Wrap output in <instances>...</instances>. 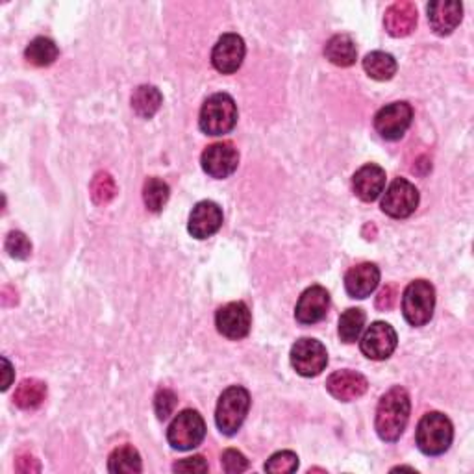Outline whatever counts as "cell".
<instances>
[{"mask_svg":"<svg viewBox=\"0 0 474 474\" xmlns=\"http://www.w3.org/2000/svg\"><path fill=\"white\" fill-rule=\"evenodd\" d=\"M161 102H163V94L154 86H139L132 94V108L143 118L154 117L161 108Z\"/></svg>","mask_w":474,"mask_h":474,"instance_id":"24","label":"cell"},{"mask_svg":"<svg viewBox=\"0 0 474 474\" xmlns=\"http://www.w3.org/2000/svg\"><path fill=\"white\" fill-rule=\"evenodd\" d=\"M108 470L113 474H137L143 470V463H141V456L134 446L123 445L110 454Z\"/></svg>","mask_w":474,"mask_h":474,"instance_id":"22","label":"cell"},{"mask_svg":"<svg viewBox=\"0 0 474 474\" xmlns=\"http://www.w3.org/2000/svg\"><path fill=\"white\" fill-rule=\"evenodd\" d=\"M365 326V312L360 307H350L339 317V338L345 343H356L360 339Z\"/></svg>","mask_w":474,"mask_h":474,"instance_id":"27","label":"cell"},{"mask_svg":"<svg viewBox=\"0 0 474 474\" xmlns=\"http://www.w3.org/2000/svg\"><path fill=\"white\" fill-rule=\"evenodd\" d=\"M364 69L372 80L386 82V80H391L396 73V60L388 53L374 51L365 56Z\"/></svg>","mask_w":474,"mask_h":474,"instance_id":"25","label":"cell"},{"mask_svg":"<svg viewBox=\"0 0 474 474\" xmlns=\"http://www.w3.org/2000/svg\"><path fill=\"white\" fill-rule=\"evenodd\" d=\"M413 108L408 102H393L374 115V128L386 141H398L412 125Z\"/></svg>","mask_w":474,"mask_h":474,"instance_id":"9","label":"cell"},{"mask_svg":"<svg viewBox=\"0 0 474 474\" xmlns=\"http://www.w3.org/2000/svg\"><path fill=\"white\" fill-rule=\"evenodd\" d=\"M250 324L252 317L245 302H230L223 306L216 315V326L219 330V334L233 341L247 338L250 331Z\"/></svg>","mask_w":474,"mask_h":474,"instance_id":"12","label":"cell"},{"mask_svg":"<svg viewBox=\"0 0 474 474\" xmlns=\"http://www.w3.org/2000/svg\"><path fill=\"white\" fill-rule=\"evenodd\" d=\"M247 46L241 36L237 34H225L217 45L213 46L211 53V63L219 73L223 75H233L237 69L241 67L245 60Z\"/></svg>","mask_w":474,"mask_h":474,"instance_id":"13","label":"cell"},{"mask_svg":"<svg viewBox=\"0 0 474 474\" xmlns=\"http://www.w3.org/2000/svg\"><path fill=\"white\" fill-rule=\"evenodd\" d=\"M208 463L202 456H193L173 465L175 472H208Z\"/></svg>","mask_w":474,"mask_h":474,"instance_id":"35","label":"cell"},{"mask_svg":"<svg viewBox=\"0 0 474 474\" xmlns=\"http://www.w3.org/2000/svg\"><path fill=\"white\" fill-rule=\"evenodd\" d=\"M176 402H178V396L175 395V391L163 388L156 393L154 396V410H156V415L159 421H165L168 419L175 408H176Z\"/></svg>","mask_w":474,"mask_h":474,"instance_id":"32","label":"cell"},{"mask_svg":"<svg viewBox=\"0 0 474 474\" xmlns=\"http://www.w3.org/2000/svg\"><path fill=\"white\" fill-rule=\"evenodd\" d=\"M91 199L94 204L99 206H104L108 202H111L115 199V193H117V185H115V180L111 178V175L108 173H97L94 175V178L91 180Z\"/></svg>","mask_w":474,"mask_h":474,"instance_id":"29","label":"cell"},{"mask_svg":"<svg viewBox=\"0 0 474 474\" xmlns=\"http://www.w3.org/2000/svg\"><path fill=\"white\" fill-rule=\"evenodd\" d=\"M436 307V290L430 282L426 280H415L405 291L402 297V314L405 319L419 328L429 324Z\"/></svg>","mask_w":474,"mask_h":474,"instance_id":"5","label":"cell"},{"mask_svg":"<svg viewBox=\"0 0 474 474\" xmlns=\"http://www.w3.org/2000/svg\"><path fill=\"white\" fill-rule=\"evenodd\" d=\"M412 412L410 395L405 388H391L378 402L374 429L382 441L395 443L405 434Z\"/></svg>","mask_w":474,"mask_h":474,"instance_id":"1","label":"cell"},{"mask_svg":"<svg viewBox=\"0 0 474 474\" xmlns=\"http://www.w3.org/2000/svg\"><path fill=\"white\" fill-rule=\"evenodd\" d=\"M290 360L293 369L306 378L319 376L328 365V352L326 347L312 338L298 339L290 354Z\"/></svg>","mask_w":474,"mask_h":474,"instance_id":"7","label":"cell"},{"mask_svg":"<svg viewBox=\"0 0 474 474\" xmlns=\"http://www.w3.org/2000/svg\"><path fill=\"white\" fill-rule=\"evenodd\" d=\"M45 398H46V386L41 380H36V378L22 380L13 393L15 406L20 410H34L43 405Z\"/></svg>","mask_w":474,"mask_h":474,"instance_id":"23","label":"cell"},{"mask_svg":"<svg viewBox=\"0 0 474 474\" xmlns=\"http://www.w3.org/2000/svg\"><path fill=\"white\" fill-rule=\"evenodd\" d=\"M396 341L398 338H396L395 328L388 323L376 321L367 328V331L360 341V348L369 360L382 362V360H388L389 356L395 352Z\"/></svg>","mask_w":474,"mask_h":474,"instance_id":"10","label":"cell"},{"mask_svg":"<svg viewBox=\"0 0 474 474\" xmlns=\"http://www.w3.org/2000/svg\"><path fill=\"white\" fill-rule=\"evenodd\" d=\"M250 410V395L241 386H232L219 396L216 422L221 434L233 436L241 429Z\"/></svg>","mask_w":474,"mask_h":474,"instance_id":"4","label":"cell"},{"mask_svg":"<svg viewBox=\"0 0 474 474\" xmlns=\"http://www.w3.org/2000/svg\"><path fill=\"white\" fill-rule=\"evenodd\" d=\"M326 389L331 396L341 402H352L367 393L369 382L364 374L345 369V371L331 372L328 376Z\"/></svg>","mask_w":474,"mask_h":474,"instance_id":"15","label":"cell"},{"mask_svg":"<svg viewBox=\"0 0 474 474\" xmlns=\"http://www.w3.org/2000/svg\"><path fill=\"white\" fill-rule=\"evenodd\" d=\"M223 226V209L211 200L199 202L189 216L187 230L195 240H208Z\"/></svg>","mask_w":474,"mask_h":474,"instance_id":"14","label":"cell"},{"mask_svg":"<svg viewBox=\"0 0 474 474\" xmlns=\"http://www.w3.org/2000/svg\"><path fill=\"white\" fill-rule=\"evenodd\" d=\"M324 56L338 67H350L356 63V58H358V49H356V43L350 36L338 34L328 39L324 46Z\"/></svg>","mask_w":474,"mask_h":474,"instance_id":"21","label":"cell"},{"mask_svg":"<svg viewBox=\"0 0 474 474\" xmlns=\"http://www.w3.org/2000/svg\"><path fill=\"white\" fill-rule=\"evenodd\" d=\"M396 300H398V288L395 286V283H389V286H386L380 293H378L376 307L380 312H389L395 307Z\"/></svg>","mask_w":474,"mask_h":474,"instance_id":"34","label":"cell"},{"mask_svg":"<svg viewBox=\"0 0 474 474\" xmlns=\"http://www.w3.org/2000/svg\"><path fill=\"white\" fill-rule=\"evenodd\" d=\"M352 187L354 193L364 202H372L384 193L386 171L380 168V165L367 163L360 171H356L352 178Z\"/></svg>","mask_w":474,"mask_h":474,"instance_id":"18","label":"cell"},{"mask_svg":"<svg viewBox=\"0 0 474 474\" xmlns=\"http://www.w3.org/2000/svg\"><path fill=\"white\" fill-rule=\"evenodd\" d=\"M15 470L17 472H25V474H30V472H39L41 470V465L39 462L30 456V454H19L17 460H15Z\"/></svg>","mask_w":474,"mask_h":474,"instance_id":"36","label":"cell"},{"mask_svg":"<svg viewBox=\"0 0 474 474\" xmlns=\"http://www.w3.org/2000/svg\"><path fill=\"white\" fill-rule=\"evenodd\" d=\"M386 32L393 37H406L417 27V8L408 0H400L388 8L384 17Z\"/></svg>","mask_w":474,"mask_h":474,"instance_id":"20","label":"cell"},{"mask_svg":"<svg viewBox=\"0 0 474 474\" xmlns=\"http://www.w3.org/2000/svg\"><path fill=\"white\" fill-rule=\"evenodd\" d=\"M380 283V269L374 264H360L345 274V290L352 298H367Z\"/></svg>","mask_w":474,"mask_h":474,"instance_id":"19","label":"cell"},{"mask_svg":"<svg viewBox=\"0 0 474 474\" xmlns=\"http://www.w3.org/2000/svg\"><path fill=\"white\" fill-rule=\"evenodd\" d=\"M463 17V6L458 0H436L429 4L430 27L437 36H450Z\"/></svg>","mask_w":474,"mask_h":474,"instance_id":"17","label":"cell"},{"mask_svg":"<svg viewBox=\"0 0 474 474\" xmlns=\"http://www.w3.org/2000/svg\"><path fill=\"white\" fill-rule=\"evenodd\" d=\"M328 307H330V295L323 286H312L307 288L295 307V317L300 324H317L321 323L326 314H328Z\"/></svg>","mask_w":474,"mask_h":474,"instance_id":"16","label":"cell"},{"mask_svg":"<svg viewBox=\"0 0 474 474\" xmlns=\"http://www.w3.org/2000/svg\"><path fill=\"white\" fill-rule=\"evenodd\" d=\"M171 197V192H169V185L165 184L163 180L159 178H149L143 185V200H145V206L149 208V211L152 213H159L165 204H168Z\"/></svg>","mask_w":474,"mask_h":474,"instance_id":"28","label":"cell"},{"mask_svg":"<svg viewBox=\"0 0 474 474\" xmlns=\"http://www.w3.org/2000/svg\"><path fill=\"white\" fill-rule=\"evenodd\" d=\"M58 45L49 37H36L25 51V58L34 67H49L58 60Z\"/></svg>","mask_w":474,"mask_h":474,"instance_id":"26","label":"cell"},{"mask_svg":"<svg viewBox=\"0 0 474 474\" xmlns=\"http://www.w3.org/2000/svg\"><path fill=\"white\" fill-rule=\"evenodd\" d=\"M237 123V106L228 93H216L202 104L199 127L206 135H225Z\"/></svg>","mask_w":474,"mask_h":474,"instance_id":"3","label":"cell"},{"mask_svg":"<svg viewBox=\"0 0 474 474\" xmlns=\"http://www.w3.org/2000/svg\"><path fill=\"white\" fill-rule=\"evenodd\" d=\"M454 429L450 419L439 412H430L422 415L417 424L415 443L426 456H441L453 445Z\"/></svg>","mask_w":474,"mask_h":474,"instance_id":"2","label":"cell"},{"mask_svg":"<svg viewBox=\"0 0 474 474\" xmlns=\"http://www.w3.org/2000/svg\"><path fill=\"white\" fill-rule=\"evenodd\" d=\"M419 206L417 187L406 178H396L382 199V211L393 219H406Z\"/></svg>","mask_w":474,"mask_h":474,"instance_id":"8","label":"cell"},{"mask_svg":"<svg viewBox=\"0 0 474 474\" xmlns=\"http://www.w3.org/2000/svg\"><path fill=\"white\" fill-rule=\"evenodd\" d=\"M3 365H4V382H3V391H6L10 386H12V376H13V369H12V364L3 358Z\"/></svg>","mask_w":474,"mask_h":474,"instance_id":"37","label":"cell"},{"mask_svg":"<svg viewBox=\"0 0 474 474\" xmlns=\"http://www.w3.org/2000/svg\"><path fill=\"white\" fill-rule=\"evenodd\" d=\"M221 465H223V470L228 472V474L245 472L249 469L247 458L240 453V450H233V448L225 450L223 458H221Z\"/></svg>","mask_w":474,"mask_h":474,"instance_id":"33","label":"cell"},{"mask_svg":"<svg viewBox=\"0 0 474 474\" xmlns=\"http://www.w3.org/2000/svg\"><path fill=\"white\" fill-rule=\"evenodd\" d=\"M206 437V422L195 410L180 412L168 429V441L175 450H193Z\"/></svg>","mask_w":474,"mask_h":474,"instance_id":"6","label":"cell"},{"mask_svg":"<svg viewBox=\"0 0 474 474\" xmlns=\"http://www.w3.org/2000/svg\"><path fill=\"white\" fill-rule=\"evenodd\" d=\"M4 247H6V252L15 259H27L32 254V243L29 241V237L19 230L8 233Z\"/></svg>","mask_w":474,"mask_h":474,"instance_id":"31","label":"cell"},{"mask_svg":"<svg viewBox=\"0 0 474 474\" xmlns=\"http://www.w3.org/2000/svg\"><path fill=\"white\" fill-rule=\"evenodd\" d=\"M298 469V456L291 450H282L269 458L266 463L267 472H276V474H286V472H295Z\"/></svg>","mask_w":474,"mask_h":474,"instance_id":"30","label":"cell"},{"mask_svg":"<svg viewBox=\"0 0 474 474\" xmlns=\"http://www.w3.org/2000/svg\"><path fill=\"white\" fill-rule=\"evenodd\" d=\"M202 169L211 178H228L235 173L237 165H240V152L230 143V141H223V143L209 145L200 158Z\"/></svg>","mask_w":474,"mask_h":474,"instance_id":"11","label":"cell"}]
</instances>
